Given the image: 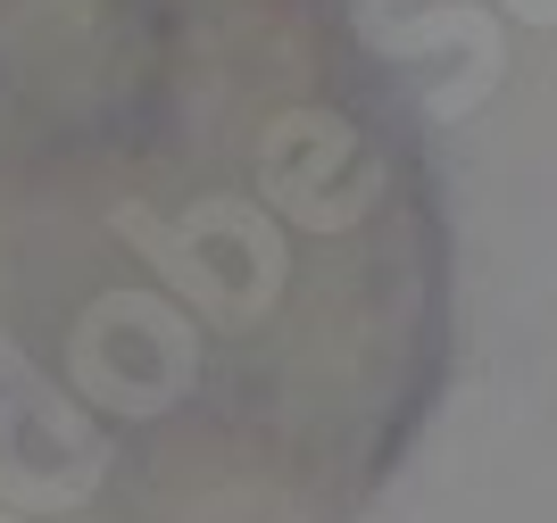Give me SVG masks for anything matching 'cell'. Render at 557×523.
<instances>
[{
    "label": "cell",
    "mask_w": 557,
    "mask_h": 523,
    "mask_svg": "<svg viewBox=\"0 0 557 523\" xmlns=\"http://www.w3.org/2000/svg\"><path fill=\"white\" fill-rule=\"evenodd\" d=\"M333 0H0V499L342 523L433 349V233Z\"/></svg>",
    "instance_id": "6da1fadb"
},
{
    "label": "cell",
    "mask_w": 557,
    "mask_h": 523,
    "mask_svg": "<svg viewBox=\"0 0 557 523\" xmlns=\"http://www.w3.org/2000/svg\"><path fill=\"white\" fill-rule=\"evenodd\" d=\"M516 17H533V25H557V0H508Z\"/></svg>",
    "instance_id": "7a4b0ae2"
}]
</instances>
